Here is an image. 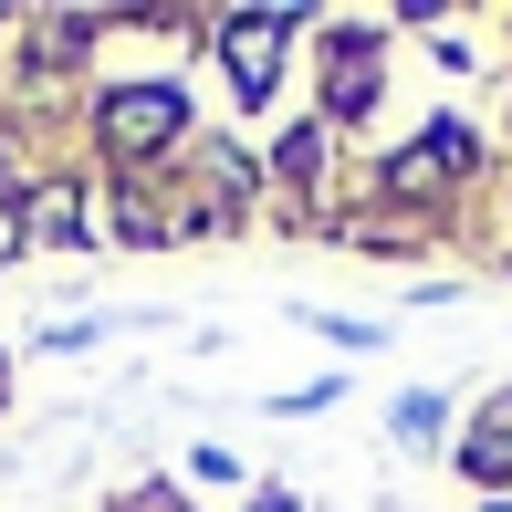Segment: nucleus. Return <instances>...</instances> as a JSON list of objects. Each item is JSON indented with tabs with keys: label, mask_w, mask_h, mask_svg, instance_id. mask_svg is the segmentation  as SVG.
Masks as SVG:
<instances>
[{
	"label": "nucleus",
	"mask_w": 512,
	"mask_h": 512,
	"mask_svg": "<svg viewBox=\"0 0 512 512\" xmlns=\"http://www.w3.org/2000/svg\"><path fill=\"white\" fill-rule=\"evenodd\" d=\"M178 126H189V115H178V95H168V84H136V95H115V105H105V136H115V147H126V157L168 147Z\"/></svg>",
	"instance_id": "obj_1"
},
{
	"label": "nucleus",
	"mask_w": 512,
	"mask_h": 512,
	"mask_svg": "<svg viewBox=\"0 0 512 512\" xmlns=\"http://www.w3.org/2000/svg\"><path fill=\"white\" fill-rule=\"evenodd\" d=\"M272 42H283V21H272V11H251V21H230V32H220L230 84H241V95H272Z\"/></svg>",
	"instance_id": "obj_2"
},
{
	"label": "nucleus",
	"mask_w": 512,
	"mask_h": 512,
	"mask_svg": "<svg viewBox=\"0 0 512 512\" xmlns=\"http://www.w3.org/2000/svg\"><path fill=\"white\" fill-rule=\"evenodd\" d=\"M471 481H512V398L481 408V429H471Z\"/></svg>",
	"instance_id": "obj_3"
},
{
	"label": "nucleus",
	"mask_w": 512,
	"mask_h": 512,
	"mask_svg": "<svg viewBox=\"0 0 512 512\" xmlns=\"http://www.w3.org/2000/svg\"><path fill=\"white\" fill-rule=\"evenodd\" d=\"M11 241H21V230H11V209H0V262H11Z\"/></svg>",
	"instance_id": "obj_4"
},
{
	"label": "nucleus",
	"mask_w": 512,
	"mask_h": 512,
	"mask_svg": "<svg viewBox=\"0 0 512 512\" xmlns=\"http://www.w3.org/2000/svg\"><path fill=\"white\" fill-rule=\"evenodd\" d=\"M262 512H293V502H262Z\"/></svg>",
	"instance_id": "obj_5"
}]
</instances>
